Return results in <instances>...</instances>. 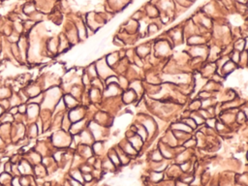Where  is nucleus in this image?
Returning <instances> with one entry per match:
<instances>
[{
    "instance_id": "nucleus-1",
    "label": "nucleus",
    "mask_w": 248,
    "mask_h": 186,
    "mask_svg": "<svg viewBox=\"0 0 248 186\" xmlns=\"http://www.w3.org/2000/svg\"><path fill=\"white\" fill-rule=\"evenodd\" d=\"M12 178H13L12 175L3 172L2 174H0V184H1V186H9L11 184Z\"/></svg>"
},
{
    "instance_id": "nucleus-2",
    "label": "nucleus",
    "mask_w": 248,
    "mask_h": 186,
    "mask_svg": "<svg viewBox=\"0 0 248 186\" xmlns=\"http://www.w3.org/2000/svg\"><path fill=\"white\" fill-rule=\"evenodd\" d=\"M173 129H177V130L181 131V132H185V133H186V131H187V132L191 131V128L188 127V126H187L185 123H180V122H179V123L173 124Z\"/></svg>"
},
{
    "instance_id": "nucleus-3",
    "label": "nucleus",
    "mask_w": 248,
    "mask_h": 186,
    "mask_svg": "<svg viewBox=\"0 0 248 186\" xmlns=\"http://www.w3.org/2000/svg\"><path fill=\"white\" fill-rule=\"evenodd\" d=\"M245 45H246V41L245 40H239V41H238L236 43V45H234V49H236V51H242L244 48H245Z\"/></svg>"
},
{
    "instance_id": "nucleus-4",
    "label": "nucleus",
    "mask_w": 248,
    "mask_h": 186,
    "mask_svg": "<svg viewBox=\"0 0 248 186\" xmlns=\"http://www.w3.org/2000/svg\"><path fill=\"white\" fill-rule=\"evenodd\" d=\"M117 60V55L116 54H111L109 55L108 58H107V63H108V65H112L113 63H116Z\"/></svg>"
},
{
    "instance_id": "nucleus-5",
    "label": "nucleus",
    "mask_w": 248,
    "mask_h": 186,
    "mask_svg": "<svg viewBox=\"0 0 248 186\" xmlns=\"http://www.w3.org/2000/svg\"><path fill=\"white\" fill-rule=\"evenodd\" d=\"M10 95H11L10 94V90L7 87H1V88H0V98H1V99L7 98Z\"/></svg>"
},
{
    "instance_id": "nucleus-6",
    "label": "nucleus",
    "mask_w": 248,
    "mask_h": 186,
    "mask_svg": "<svg viewBox=\"0 0 248 186\" xmlns=\"http://www.w3.org/2000/svg\"><path fill=\"white\" fill-rule=\"evenodd\" d=\"M224 69V73L228 74V73H230L234 70V63L232 61H228L227 63H225V66L223 67Z\"/></svg>"
},
{
    "instance_id": "nucleus-7",
    "label": "nucleus",
    "mask_w": 248,
    "mask_h": 186,
    "mask_svg": "<svg viewBox=\"0 0 248 186\" xmlns=\"http://www.w3.org/2000/svg\"><path fill=\"white\" fill-rule=\"evenodd\" d=\"M19 182H21L22 186H30L29 177L26 176H22V177H19Z\"/></svg>"
},
{
    "instance_id": "nucleus-8",
    "label": "nucleus",
    "mask_w": 248,
    "mask_h": 186,
    "mask_svg": "<svg viewBox=\"0 0 248 186\" xmlns=\"http://www.w3.org/2000/svg\"><path fill=\"white\" fill-rule=\"evenodd\" d=\"M148 48H147L146 46H140V48L138 49V51H139V55L140 56H144L147 55V52H148Z\"/></svg>"
},
{
    "instance_id": "nucleus-9",
    "label": "nucleus",
    "mask_w": 248,
    "mask_h": 186,
    "mask_svg": "<svg viewBox=\"0 0 248 186\" xmlns=\"http://www.w3.org/2000/svg\"><path fill=\"white\" fill-rule=\"evenodd\" d=\"M184 122H185V124H186L187 126H188V127H190L191 129L197 127V124H196L195 121H194V119H193V118H187V119H185V120H184Z\"/></svg>"
},
{
    "instance_id": "nucleus-10",
    "label": "nucleus",
    "mask_w": 248,
    "mask_h": 186,
    "mask_svg": "<svg viewBox=\"0 0 248 186\" xmlns=\"http://www.w3.org/2000/svg\"><path fill=\"white\" fill-rule=\"evenodd\" d=\"M111 161H112V163L113 165H116V166L120 165V159L118 158V156H117L116 153L111 154Z\"/></svg>"
},
{
    "instance_id": "nucleus-11",
    "label": "nucleus",
    "mask_w": 248,
    "mask_h": 186,
    "mask_svg": "<svg viewBox=\"0 0 248 186\" xmlns=\"http://www.w3.org/2000/svg\"><path fill=\"white\" fill-rule=\"evenodd\" d=\"M10 186H22L19 182V176H13Z\"/></svg>"
},
{
    "instance_id": "nucleus-12",
    "label": "nucleus",
    "mask_w": 248,
    "mask_h": 186,
    "mask_svg": "<svg viewBox=\"0 0 248 186\" xmlns=\"http://www.w3.org/2000/svg\"><path fill=\"white\" fill-rule=\"evenodd\" d=\"M18 112H22V114H24V112H26V106L24 104H22L21 106H18Z\"/></svg>"
},
{
    "instance_id": "nucleus-13",
    "label": "nucleus",
    "mask_w": 248,
    "mask_h": 186,
    "mask_svg": "<svg viewBox=\"0 0 248 186\" xmlns=\"http://www.w3.org/2000/svg\"><path fill=\"white\" fill-rule=\"evenodd\" d=\"M73 178H75V179H79V180H82V178H83V176H82V175H80V172H76L75 174H73Z\"/></svg>"
},
{
    "instance_id": "nucleus-14",
    "label": "nucleus",
    "mask_w": 248,
    "mask_h": 186,
    "mask_svg": "<svg viewBox=\"0 0 248 186\" xmlns=\"http://www.w3.org/2000/svg\"><path fill=\"white\" fill-rule=\"evenodd\" d=\"M83 177H84V180H85V181H90V180H91V178H92V176H91L90 175H84Z\"/></svg>"
},
{
    "instance_id": "nucleus-15",
    "label": "nucleus",
    "mask_w": 248,
    "mask_h": 186,
    "mask_svg": "<svg viewBox=\"0 0 248 186\" xmlns=\"http://www.w3.org/2000/svg\"><path fill=\"white\" fill-rule=\"evenodd\" d=\"M71 183H72V185H74V186H82V185H80L79 182L77 183L75 180H74V179H71Z\"/></svg>"
},
{
    "instance_id": "nucleus-16",
    "label": "nucleus",
    "mask_w": 248,
    "mask_h": 186,
    "mask_svg": "<svg viewBox=\"0 0 248 186\" xmlns=\"http://www.w3.org/2000/svg\"><path fill=\"white\" fill-rule=\"evenodd\" d=\"M177 186H188V185H187L185 182L180 181V182H178V183H177Z\"/></svg>"
}]
</instances>
